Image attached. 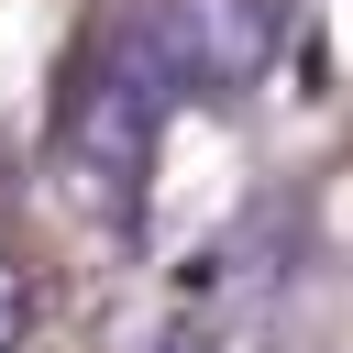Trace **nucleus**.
Wrapping results in <instances>:
<instances>
[{
	"label": "nucleus",
	"mask_w": 353,
	"mask_h": 353,
	"mask_svg": "<svg viewBox=\"0 0 353 353\" xmlns=\"http://www.w3.org/2000/svg\"><path fill=\"white\" fill-rule=\"evenodd\" d=\"M132 44L165 66V88H254L287 55V11L276 0H154Z\"/></svg>",
	"instance_id": "obj_1"
},
{
	"label": "nucleus",
	"mask_w": 353,
	"mask_h": 353,
	"mask_svg": "<svg viewBox=\"0 0 353 353\" xmlns=\"http://www.w3.org/2000/svg\"><path fill=\"white\" fill-rule=\"evenodd\" d=\"M22 331H33V276L0 254V353H22Z\"/></svg>",
	"instance_id": "obj_2"
}]
</instances>
